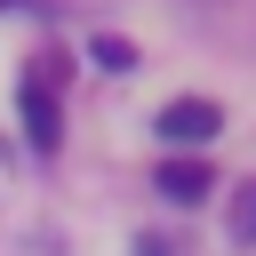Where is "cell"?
<instances>
[{
    "mask_svg": "<svg viewBox=\"0 0 256 256\" xmlns=\"http://www.w3.org/2000/svg\"><path fill=\"white\" fill-rule=\"evenodd\" d=\"M0 8H32V0H0Z\"/></svg>",
    "mask_w": 256,
    "mask_h": 256,
    "instance_id": "obj_7",
    "label": "cell"
},
{
    "mask_svg": "<svg viewBox=\"0 0 256 256\" xmlns=\"http://www.w3.org/2000/svg\"><path fill=\"white\" fill-rule=\"evenodd\" d=\"M144 256H176V248H168V240H144Z\"/></svg>",
    "mask_w": 256,
    "mask_h": 256,
    "instance_id": "obj_6",
    "label": "cell"
},
{
    "mask_svg": "<svg viewBox=\"0 0 256 256\" xmlns=\"http://www.w3.org/2000/svg\"><path fill=\"white\" fill-rule=\"evenodd\" d=\"M240 232H256V192H248V208H240Z\"/></svg>",
    "mask_w": 256,
    "mask_h": 256,
    "instance_id": "obj_5",
    "label": "cell"
},
{
    "mask_svg": "<svg viewBox=\"0 0 256 256\" xmlns=\"http://www.w3.org/2000/svg\"><path fill=\"white\" fill-rule=\"evenodd\" d=\"M160 192H168L176 208H192V200L216 192V176H208V160H168V168H160Z\"/></svg>",
    "mask_w": 256,
    "mask_h": 256,
    "instance_id": "obj_3",
    "label": "cell"
},
{
    "mask_svg": "<svg viewBox=\"0 0 256 256\" xmlns=\"http://www.w3.org/2000/svg\"><path fill=\"white\" fill-rule=\"evenodd\" d=\"M16 112H24V136H32V152H56V144H64V104H56L48 72H24V88H16Z\"/></svg>",
    "mask_w": 256,
    "mask_h": 256,
    "instance_id": "obj_1",
    "label": "cell"
},
{
    "mask_svg": "<svg viewBox=\"0 0 256 256\" xmlns=\"http://www.w3.org/2000/svg\"><path fill=\"white\" fill-rule=\"evenodd\" d=\"M216 128H224V112H216L208 96H176V104L160 112V136H168V144H192V152H200Z\"/></svg>",
    "mask_w": 256,
    "mask_h": 256,
    "instance_id": "obj_2",
    "label": "cell"
},
{
    "mask_svg": "<svg viewBox=\"0 0 256 256\" xmlns=\"http://www.w3.org/2000/svg\"><path fill=\"white\" fill-rule=\"evenodd\" d=\"M88 56H96L104 72H128V64H136V48H128V40H112V32H96V40H88Z\"/></svg>",
    "mask_w": 256,
    "mask_h": 256,
    "instance_id": "obj_4",
    "label": "cell"
}]
</instances>
